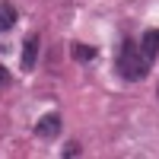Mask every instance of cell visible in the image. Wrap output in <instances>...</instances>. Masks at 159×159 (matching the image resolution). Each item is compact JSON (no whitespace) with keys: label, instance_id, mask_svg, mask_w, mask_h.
<instances>
[{"label":"cell","instance_id":"9c48e42d","mask_svg":"<svg viewBox=\"0 0 159 159\" xmlns=\"http://www.w3.org/2000/svg\"><path fill=\"white\" fill-rule=\"evenodd\" d=\"M156 96H159V86H156Z\"/></svg>","mask_w":159,"mask_h":159},{"label":"cell","instance_id":"8992f818","mask_svg":"<svg viewBox=\"0 0 159 159\" xmlns=\"http://www.w3.org/2000/svg\"><path fill=\"white\" fill-rule=\"evenodd\" d=\"M70 54H73L76 61H92V57H96V48H89V45H80V42H76V45L70 48Z\"/></svg>","mask_w":159,"mask_h":159},{"label":"cell","instance_id":"3957f363","mask_svg":"<svg viewBox=\"0 0 159 159\" xmlns=\"http://www.w3.org/2000/svg\"><path fill=\"white\" fill-rule=\"evenodd\" d=\"M137 45H140V51H143L150 61H156V54H159V29H147Z\"/></svg>","mask_w":159,"mask_h":159},{"label":"cell","instance_id":"277c9868","mask_svg":"<svg viewBox=\"0 0 159 159\" xmlns=\"http://www.w3.org/2000/svg\"><path fill=\"white\" fill-rule=\"evenodd\" d=\"M35 54H38V35H29V42L22 48V70L25 73L35 70Z\"/></svg>","mask_w":159,"mask_h":159},{"label":"cell","instance_id":"52a82bcc","mask_svg":"<svg viewBox=\"0 0 159 159\" xmlns=\"http://www.w3.org/2000/svg\"><path fill=\"white\" fill-rule=\"evenodd\" d=\"M61 156H64V159H70V156H80V147H76V143H67V150H64Z\"/></svg>","mask_w":159,"mask_h":159},{"label":"cell","instance_id":"6da1fadb","mask_svg":"<svg viewBox=\"0 0 159 159\" xmlns=\"http://www.w3.org/2000/svg\"><path fill=\"white\" fill-rule=\"evenodd\" d=\"M150 64H153V61L140 51V45L134 42V38H124V42L118 45V54H115V70L121 73L124 80H130V83H140V80H147Z\"/></svg>","mask_w":159,"mask_h":159},{"label":"cell","instance_id":"ba28073f","mask_svg":"<svg viewBox=\"0 0 159 159\" xmlns=\"http://www.w3.org/2000/svg\"><path fill=\"white\" fill-rule=\"evenodd\" d=\"M0 86H7V70L0 67Z\"/></svg>","mask_w":159,"mask_h":159},{"label":"cell","instance_id":"7a4b0ae2","mask_svg":"<svg viewBox=\"0 0 159 159\" xmlns=\"http://www.w3.org/2000/svg\"><path fill=\"white\" fill-rule=\"evenodd\" d=\"M35 134L42 137V140H51V137H57L61 134V115L57 111H48L38 118V124H35Z\"/></svg>","mask_w":159,"mask_h":159},{"label":"cell","instance_id":"5b68a950","mask_svg":"<svg viewBox=\"0 0 159 159\" xmlns=\"http://www.w3.org/2000/svg\"><path fill=\"white\" fill-rule=\"evenodd\" d=\"M16 25V7L10 0H0V32H7Z\"/></svg>","mask_w":159,"mask_h":159}]
</instances>
